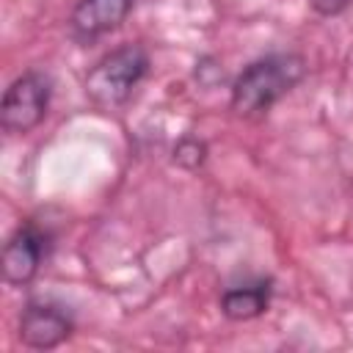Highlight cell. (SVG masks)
Masks as SVG:
<instances>
[{"instance_id": "6da1fadb", "label": "cell", "mask_w": 353, "mask_h": 353, "mask_svg": "<svg viewBox=\"0 0 353 353\" xmlns=\"http://www.w3.org/2000/svg\"><path fill=\"white\" fill-rule=\"evenodd\" d=\"M303 77L306 58L301 52H268L232 80L229 105L240 119H265Z\"/></svg>"}, {"instance_id": "7a4b0ae2", "label": "cell", "mask_w": 353, "mask_h": 353, "mask_svg": "<svg viewBox=\"0 0 353 353\" xmlns=\"http://www.w3.org/2000/svg\"><path fill=\"white\" fill-rule=\"evenodd\" d=\"M149 74V52L141 44H121L105 52L85 74V94L97 108H121Z\"/></svg>"}, {"instance_id": "3957f363", "label": "cell", "mask_w": 353, "mask_h": 353, "mask_svg": "<svg viewBox=\"0 0 353 353\" xmlns=\"http://www.w3.org/2000/svg\"><path fill=\"white\" fill-rule=\"evenodd\" d=\"M50 99H52V80L47 72L30 69L22 72L19 77H14L8 83V88L3 91L0 99V124L6 132L11 135H28L30 130H36L47 110H50Z\"/></svg>"}, {"instance_id": "277c9868", "label": "cell", "mask_w": 353, "mask_h": 353, "mask_svg": "<svg viewBox=\"0 0 353 353\" xmlns=\"http://www.w3.org/2000/svg\"><path fill=\"white\" fill-rule=\"evenodd\" d=\"M50 254V234L47 229H41L36 221H25L19 223L11 237L3 245V279L11 287H22L28 281L36 279V273L41 270L44 259Z\"/></svg>"}, {"instance_id": "5b68a950", "label": "cell", "mask_w": 353, "mask_h": 353, "mask_svg": "<svg viewBox=\"0 0 353 353\" xmlns=\"http://www.w3.org/2000/svg\"><path fill=\"white\" fill-rule=\"evenodd\" d=\"M74 331V317L55 301H28L19 314V342L30 350H52Z\"/></svg>"}, {"instance_id": "8992f818", "label": "cell", "mask_w": 353, "mask_h": 353, "mask_svg": "<svg viewBox=\"0 0 353 353\" xmlns=\"http://www.w3.org/2000/svg\"><path fill=\"white\" fill-rule=\"evenodd\" d=\"M135 0H77L69 14V36L88 47L97 39L113 33L132 14Z\"/></svg>"}, {"instance_id": "52a82bcc", "label": "cell", "mask_w": 353, "mask_h": 353, "mask_svg": "<svg viewBox=\"0 0 353 353\" xmlns=\"http://www.w3.org/2000/svg\"><path fill=\"white\" fill-rule=\"evenodd\" d=\"M273 298V279H254L226 287L221 295V314L232 323H248L268 312Z\"/></svg>"}, {"instance_id": "ba28073f", "label": "cell", "mask_w": 353, "mask_h": 353, "mask_svg": "<svg viewBox=\"0 0 353 353\" xmlns=\"http://www.w3.org/2000/svg\"><path fill=\"white\" fill-rule=\"evenodd\" d=\"M204 160H207V143H204L201 138L185 135V138L176 141V146H174V163H176L179 168L196 171V168L204 165Z\"/></svg>"}, {"instance_id": "9c48e42d", "label": "cell", "mask_w": 353, "mask_h": 353, "mask_svg": "<svg viewBox=\"0 0 353 353\" xmlns=\"http://www.w3.org/2000/svg\"><path fill=\"white\" fill-rule=\"evenodd\" d=\"M309 8L317 14V17H336L342 14L353 0H306Z\"/></svg>"}]
</instances>
